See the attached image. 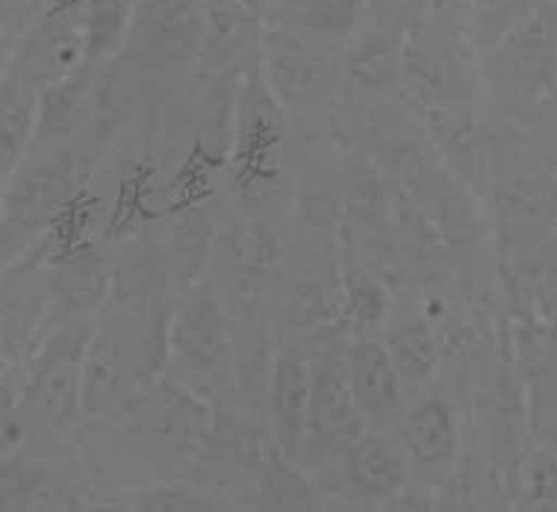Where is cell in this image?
Returning <instances> with one entry per match:
<instances>
[{
	"mask_svg": "<svg viewBox=\"0 0 557 512\" xmlns=\"http://www.w3.org/2000/svg\"><path fill=\"white\" fill-rule=\"evenodd\" d=\"M95 322L57 327L18 369H3V453H65L86 422V353Z\"/></svg>",
	"mask_w": 557,
	"mask_h": 512,
	"instance_id": "obj_1",
	"label": "cell"
},
{
	"mask_svg": "<svg viewBox=\"0 0 557 512\" xmlns=\"http://www.w3.org/2000/svg\"><path fill=\"white\" fill-rule=\"evenodd\" d=\"M174 307H110L86 353V422H115L145 386L169 369V322Z\"/></svg>",
	"mask_w": 557,
	"mask_h": 512,
	"instance_id": "obj_2",
	"label": "cell"
},
{
	"mask_svg": "<svg viewBox=\"0 0 557 512\" xmlns=\"http://www.w3.org/2000/svg\"><path fill=\"white\" fill-rule=\"evenodd\" d=\"M215 407L172 374H162L110 422L131 472L143 480L186 477L195 457L213 436Z\"/></svg>",
	"mask_w": 557,
	"mask_h": 512,
	"instance_id": "obj_3",
	"label": "cell"
},
{
	"mask_svg": "<svg viewBox=\"0 0 557 512\" xmlns=\"http://www.w3.org/2000/svg\"><path fill=\"white\" fill-rule=\"evenodd\" d=\"M98 153L83 141L33 148L3 180V265L33 248L41 236L60 230L89 189Z\"/></svg>",
	"mask_w": 557,
	"mask_h": 512,
	"instance_id": "obj_4",
	"label": "cell"
},
{
	"mask_svg": "<svg viewBox=\"0 0 557 512\" xmlns=\"http://www.w3.org/2000/svg\"><path fill=\"white\" fill-rule=\"evenodd\" d=\"M165 374L203 395L213 407L222 398H239L234 307L213 277L198 283L174 303Z\"/></svg>",
	"mask_w": 557,
	"mask_h": 512,
	"instance_id": "obj_5",
	"label": "cell"
},
{
	"mask_svg": "<svg viewBox=\"0 0 557 512\" xmlns=\"http://www.w3.org/2000/svg\"><path fill=\"white\" fill-rule=\"evenodd\" d=\"M486 195L498 245L510 257L546 248L557 233V171L525 145H493Z\"/></svg>",
	"mask_w": 557,
	"mask_h": 512,
	"instance_id": "obj_6",
	"label": "cell"
},
{
	"mask_svg": "<svg viewBox=\"0 0 557 512\" xmlns=\"http://www.w3.org/2000/svg\"><path fill=\"white\" fill-rule=\"evenodd\" d=\"M484 60L467 24H443L436 10L413 21L401 41V91L416 110L434 103H475Z\"/></svg>",
	"mask_w": 557,
	"mask_h": 512,
	"instance_id": "obj_7",
	"label": "cell"
},
{
	"mask_svg": "<svg viewBox=\"0 0 557 512\" xmlns=\"http://www.w3.org/2000/svg\"><path fill=\"white\" fill-rule=\"evenodd\" d=\"M343 45L315 41L265 21L260 71L289 112H313L339 98L345 74Z\"/></svg>",
	"mask_w": 557,
	"mask_h": 512,
	"instance_id": "obj_8",
	"label": "cell"
},
{
	"mask_svg": "<svg viewBox=\"0 0 557 512\" xmlns=\"http://www.w3.org/2000/svg\"><path fill=\"white\" fill-rule=\"evenodd\" d=\"M62 245V230L41 236L18 260L3 265L0 291V351L3 369H18L48 327V262Z\"/></svg>",
	"mask_w": 557,
	"mask_h": 512,
	"instance_id": "obj_9",
	"label": "cell"
},
{
	"mask_svg": "<svg viewBox=\"0 0 557 512\" xmlns=\"http://www.w3.org/2000/svg\"><path fill=\"white\" fill-rule=\"evenodd\" d=\"M89 65V36L83 0H69L41 15L24 39L3 57V74L45 91Z\"/></svg>",
	"mask_w": 557,
	"mask_h": 512,
	"instance_id": "obj_10",
	"label": "cell"
},
{
	"mask_svg": "<svg viewBox=\"0 0 557 512\" xmlns=\"http://www.w3.org/2000/svg\"><path fill=\"white\" fill-rule=\"evenodd\" d=\"M484 68L517 91L519 101H548L557 91V12L537 0L505 33L484 60Z\"/></svg>",
	"mask_w": 557,
	"mask_h": 512,
	"instance_id": "obj_11",
	"label": "cell"
},
{
	"mask_svg": "<svg viewBox=\"0 0 557 512\" xmlns=\"http://www.w3.org/2000/svg\"><path fill=\"white\" fill-rule=\"evenodd\" d=\"M112 301V274L107 245L62 241L48 262V327L101 319Z\"/></svg>",
	"mask_w": 557,
	"mask_h": 512,
	"instance_id": "obj_12",
	"label": "cell"
},
{
	"mask_svg": "<svg viewBox=\"0 0 557 512\" xmlns=\"http://www.w3.org/2000/svg\"><path fill=\"white\" fill-rule=\"evenodd\" d=\"M203 27V0H139L124 53L160 74L181 71L201 60Z\"/></svg>",
	"mask_w": 557,
	"mask_h": 512,
	"instance_id": "obj_13",
	"label": "cell"
},
{
	"mask_svg": "<svg viewBox=\"0 0 557 512\" xmlns=\"http://www.w3.org/2000/svg\"><path fill=\"white\" fill-rule=\"evenodd\" d=\"M413 477V465L396 430H366L345 451L331 483V498L334 507L384 510Z\"/></svg>",
	"mask_w": 557,
	"mask_h": 512,
	"instance_id": "obj_14",
	"label": "cell"
},
{
	"mask_svg": "<svg viewBox=\"0 0 557 512\" xmlns=\"http://www.w3.org/2000/svg\"><path fill=\"white\" fill-rule=\"evenodd\" d=\"M313 403V369L305 339L277 333L274 357L263 392V424L269 442L298 460L305 448L307 424Z\"/></svg>",
	"mask_w": 557,
	"mask_h": 512,
	"instance_id": "obj_15",
	"label": "cell"
},
{
	"mask_svg": "<svg viewBox=\"0 0 557 512\" xmlns=\"http://www.w3.org/2000/svg\"><path fill=\"white\" fill-rule=\"evenodd\" d=\"M222 265L224 286L219 289L234 298H265L277 291L286 272V245L272 222L263 215H245L227 224L215 239L213 269Z\"/></svg>",
	"mask_w": 557,
	"mask_h": 512,
	"instance_id": "obj_16",
	"label": "cell"
},
{
	"mask_svg": "<svg viewBox=\"0 0 557 512\" xmlns=\"http://www.w3.org/2000/svg\"><path fill=\"white\" fill-rule=\"evenodd\" d=\"M396 433L419 480L440 486L455 474L463 457V424L455 401H448L436 386L407 403Z\"/></svg>",
	"mask_w": 557,
	"mask_h": 512,
	"instance_id": "obj_17",
	"label": "cell"
},
{
	"mask_svg": "<svg viewBox=\"0 0 557 512\" xmlns=\"http://www.w3.org/2000/svg\"><path fill=\"white\" fill-rule=\"evenodd\" d=\"M112 65H86L72 77L53 83L41 91L39 130L33 148H57L83 141L101 124V112L107 110V98L112 91Z\"/></svg>",
	"mask_w": 557,
	"mask_h": 512,
	"instance_id": "obj_18",
	"label": "cell"
},
{
	"mask_svg": "<svg viewBox=\"0 0 557 512\" xmlns=\"http://www.w3.org/2000/svg\"><path fill=\"white\" fill-rule=\"evenodd\" d=\"M348 386L369 430H396L410 395L381 336H351Z\"/></svg>",
	"mask_w": 557,
	"mask_h": 512,
	"instance_id": "obj_19",
	"label": "cell"
},
{
	"mask_svg": "<svg viewBox=\"0 0 557 512\" xmlns=\"http://www.w3.org/2000/svg\"><path fill=\"white\" fill-rule=\"evenodd\" d=\"M157 236L169 262L174 295L181 301L186 291H193L198 283L213 274L215 239H219L213 212L201 203H186L172 215H165Z\"/></svg>",
	"mask_w": 557,
	"mask_h": 512,
	"instance_id": "obj_20",
	"label": "cell"
},
{
	"mask_svg": "<svg viewBox=\"0 0 557 512\" xmlns=\"http://www.w3.org/2000/svg\"><path fill=\"white\" fill-rule=\"evenodd\" d=\"M286 107L265 83L260 62L245 71L234 107V151L248 162L265 160L286 139Z\"/></svg>",
	"mask_w": 557,
	"mask_h": 512,
	"instance_id": "obj_21",
	"label": "cell"
},
{
	"mask_svg": "<svg viewBox=\"0 0 557 512\" xmlns=\"http://www.w3.org/2000/svg\"><path fill=\"white\" fill-rule=\"evenodd\" d=\"M381 339H384L386 351L396 362L410 401L416 395L434 389L436 374L443 369V345H440V330H436L425 312L393 310Z\"/></svg>",
	"mask_w": 557,
	"mask_h": 512,
	"instance_id": "obj_22",
	"label": "cell"
},
{
	"mask_svg": "<svg viewBox=\"0 0 557 512\" xmlns=\"http://www.w3.org/2000/svg\"><path fill=\"white\" fill-rule=\"evenodd\" d=\"M343 324L351 336H381L393 315V289L384 274L351 251H339Z\"/></svg>",
	"mask_w": 557,
	"mask_h": 512,
	"instance_id": "obj_23",
	"label": "cell"
},
{
	"mask_svg": "<svg viewBox=\"0 0 557 512\" xmlns=\"http://www.w3.org/2000/svg\"><path fill=\"white\" fill-rule=\"evenodd\" d=\"M253 510H331L334 498L319 477L272 442L265 445L263 465L253 489Z\"/></svg>",
	"mask_w": 557,
	"mask_h": 512,
	"instance_id": "obj_24",
	"label": "cell"
},
{
	"mask_svg": "<svg viewBox=\"0 0 557 512\" xmlns=\"http://www.w3.org/2000/svg\"><path fill=\"white\" fill-rule=\"evenodd\" d=\"M372 0H281L269 21L315 41L345 45L369 27Z\"/></svg>",
	"mask_w": 557,
	"mask_h": 512,
	"instance_id": "obj_25",
	"label": "cell"
},
{
	"mask_svg": "<svg viewBox=\"0 0 557 512\" xmlns=\"http://www.w3.org/2000/svg\"><path fill=\"white\" fill-rule=\"evenodd\" d=\"M41 91L27 83L0 77V177L7 180L33 151L39 130Z\"/></svg>",
	"mask_w": 557,
	"mask_h": 512,
	"instance_id": "obj_26",
	"label": "cell"
},
{
	"mask_svg": "<svg viewBox=\"0 0 557 512\" xmlns=\"http://www.w3.org/2000/svg\"><path fill=\"white\" fill-rule=\"evenodd\" d=\"M122 510L143 512H213L231 510V503L203 489L193 477H157L139 483L122 498Z\"/></svg>",
	"mask_w": 557,
	"mask_h": 512,
	"instance_id": "obj_27",
	"label": "cell"
},
{
	"mask_svg": "<svg viewBox=\"0 0 557 512\" xmlns=\"http://www.w3.org/2000/svg\"><path fill=\"white\" fill-rule=\"evenodd\" d=\"M139 0H83L86 36H89V65L119 62L131 36L133 15Z\"/></svg>",
	"mask_w": 557,
	"mask_h": 512,
	"instance_id": "obj_28",
	"label": "cell"
},
{
	"mask_svg": "<svg viewBox=\"0 0 557 512\" xmlns=\"http://www.w3.org/2000/svg\"><path fill=\"white\" fill-rule=\"evenodd\" d=\"M537 0H460V10L467 12V27L475 39L481 60L490 57L505 33L525 15Z\"/></svg>",
	"mask_w": 557,
	"mask_h": 512,
	"instance_id": "obj_29",
	"label": "cell"
},
{
	"mask_svg": "<svg viewBox=\"0 0 557 512\" xmlns=\"http://www.w3.org/2000/svg\"><path fill=\"white\" fill-rule=\"evenodd\" d=\"M519 510H557V453L534 451L525 453L517 480Z\"/></svg>",
	"mask_w": 557,
	"mask_h": 512,
	"instance_id": "obj_30",
	"label": "cell"
},
{
	"mask_svg": "<svg viewBox=\"0 0 557 512\" xmlns=\"http://www.w3.org/2000/svg\"><path fill=\"white\" fill-rule=\"evenodd\" d=\"M69 3V0H0V45H3V57H10L12 48L24 39V33L30 30L33 24L48 15L53 7Z\"/></svg>",
	"mask_w": 557,
	"mask_h": 512,
	"instance_id": "obj_31",
	"label": "cell"
},
{
	"mask_svg": "<svg viewBox=\"0 0 557 512\" xmlns=\"http://www.w3.org/2000/svg\"><path fill=\"white\" fill-rule=\"evenodd\" d=\"M443 7V0H372V12L381 15V24H393L407 30L413 21H419L428 12Z\"/></svg>",
	"mask_w": 557,
	"mask_h": 512,
	"instance_id": "obj_32",
	"label": "cell"
},
{
	"mask_svg": "<svg viewBox=\"0 0 557 512\" xmlns=\"http://www.w3.org/2000/svg\"><path fill=\"white\" fill-rule=\"evenodd\" d=\"M243 3L248 7V10H253L257 15H263V18L269 21V15H272L274 7H277L281 0H243Z\"/></svg>",
	"mask_w": 557,
	"mask_h": 512,
	"instance_id": "obj_33",
	"label": "cell"
}]
</instances>
